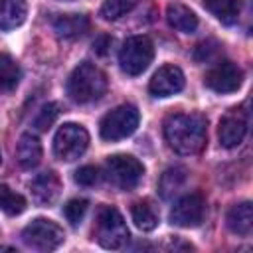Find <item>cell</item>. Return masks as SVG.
Listing matches in <instances>:
<instances>
[{"instance_id": "obj_21", "label": "cell", "mask_w": 253, "mask_h": 253, "mask_svg": "<svg viewBox=\"0 0 253 253\" xmlns=\"http://www.w3.org/2000/svg\"><path fill=\"white\" fill-rule=\"evenodd\" d=\"M130 213H132L134 225L142 231H152L158 225V211L150 200H140V202L132 204Z\"/></svg>"}, {"instance_id": "obj_1", "label": "cell", "mask_w": 253, "mask_h": 253, "mask_svg": "<svg viewBox=\"0 0 253 253\" xmlns=\"http://www.w3.org/2000/svg\"><path fill=\"white\" fill-rule=\"evenodd\" d=\"M164 138L178 154H198L208 140V119L200 113H172L164 121Z\"/></svg>"}, {"instance_id": "obj_9", "label": "cell", "mask_w": 253, "mask_h": 253, "mask_svg": "<svg viewBox=\"0 0 253 253\" xmlns=\"http://www.w3.org/2000/svg\"><path fill=\"white\" fill-rule=\"evenodd\" d=\"M206 213V200L200 192L182 196L170 210V221L178 227H196L202 223Z\"/></svg>"}, {"instance_id": "obj_2", "label": "cell", "mask_w": 253, "mask_h": 253, "mask_svg": "<svg viewBox=\"0 0 253 253\" xmlns=\"http://www.w3.org/2000/svg\"><path fill=\"white\" fill-rule=\"evenodd\" d=\"M107 91V75L93 63H79L67 79V95L71 101L85 105L101 99Z\"/></svg>"}, {"instance_id": "obj_7", "label": "cell", "mask_w": 253, "mask_h": 253, "mask_svg": "<svg viewBox=\"0 0 253 253\" xmlns=\"http://www.w3.org/2000/svg\"><path fill=\"white\" fill-rule=\"evenodd\" d=\"M22 239H24V243L30 249L53 251V249H57L63 243L65 233H63V229L55 221H51L47 217H36L32 223H28L24 227Z\"/></svg>"}, {"instance_id": "obj_6", "label": "cell", "mask_w": 253, "mask_h": 253, "mask_svg": "<svg viewBox=\"0 0 253 253\" xmlns=\"http://www.w3.org/2000/svg\"><path fill=\"white\" fill-rule=\"evenodd\" d=\"M152 57L154 43L146 36H130L119 51V63L126 75H140L150 65Z\"/></svg>"}, {"instance_id": "obj_19", "label": "cell", "mask_w": 253, "mask_h": 253, "mask_svg": "<svg viewBox=\"0 0 253 253\" xmlns=\"http://www.w3.org/2000/svg\"><path fill=\"white\" fill-rule=\"evenodd\" d=\"M26 2L24 0H0V28L14 30L26 20Z\"/></svg>"}, {"instance_id": "obj_29", "label": "cell", "mask_w": 253, "mask_h": 253, "mask_svg": "<svg viewBox=\"0 0 253 253\" xmlns=\"http://www.w3.org/2000/svg\"><path fill=\"white\" fill-rule=\"evenodd\" d=\"M111 45H113V38H111V36H107V34L97 36V38H95V42H93V49H95V53H97V55H107V53H109V49H111Z\"/></svg>"}, {"instance_id": "obj_26", "label": "cell", "mask_w": 253, "mask_h": 253, "mask_svg": "<svg viewBox=\"0 0 253 253\" xmlns=\"http://www.w3.org/2000/svg\"><path fill=\"white\" fill-rule=\"evenodd\" d=\"M59 113H61L59 103H47V105H43L42 111L38 113V117L34 119V126L38 130H47L55 123V119L59 117Z\"/></svg>"}, {"instance_id": "obj_23", "label": "cell", "mask_w": 253, "mask_h": 253, "mask_svg": "<svg viewBox=\"0 0 253 253\" xmlns=\"http://www.w3.org/2000/svg\"><path fill=\"white\" fill-rule=\"evenodd\" d=\"M26 210V198L22 194H16L6 184H0V211L6 215H18Z\"/></svg>"}, {"instance_id": "obj_11", "label": "cell", "mask_w": 253, "mask_h": 253, "mask_svg": "<svg viewBox=\"0 0 253 253\" xmlns=\"http://www.w3.org/2000/svg\"><path fill=\"white\" fill-rule=\"evenodd\" d=\"M247 125H249V117H247L245 109H241V107L229 109L221 117L219 128H217V136H219L221 146H225V148L239 146L247 134Z\"/></svg>"}, {"instance_id": "obj_5", "label": "cell", "mask_w": 253, "mask_h": 253, "mask_svg": "<svg viewBox=\"0 0 253 253\" xmlns=\"http://www.w3.org/2000/svg\"><path fill=\"white\" fill-rule=\"evenodd\" d=\"M138 111L134 105H119L113 111H109L99 125V132L103 140L115 142L130 136L138 126Z\"/></svg>"}, {"instance_id": "obj_12", "label": "cell", "mask_w": 253, "mask_h": 253, "mask_svg": "<svg viewBox=\"0 0 253 253\" xmlns=\"http://www.w3.org/2000/svg\"><path fill=\"white\" fill-rule=\"evenodd\" d=\"M184 73L176 65H162L150 79L148 91L152 97H170L184 89Z\"/></svg>"}, {"instance_id": "obj_13", "label": "cell", "mask_w": 253, "mask_h": 253, "mask_svg": "<svg viewBox=\"0 0 253 253\" xmlns=\"http://www.w3.org/2000/svg\"><path fill=\"white\" fill-rule=\"evenodd\" d=\"M30 190H32V198L36 204L40 206H51L57 198H59V192H61V182L57 178L55 172H42L38 174L32 184H30Z\"/></svg>"}, {"instance_id": "obj_3", "label": "cell", "mask_w": 253, "mask_h": 253, "mask_svg": "<svg viewBox=\"0 0 253 253\" xmlns=\"http://www.w3.org/2000/svg\"><path fill=\"white\" fill-rule=\"evenodd\" d=\"M93 235L97 243L105 249H121L128 241V227L121 211L113 206H103L97 211Z\"/></svg>"}, {"instance_id": "obj_24", "label": "cell", "mask_w": 253, "mask_h": 253, "mask_svg": "<svg viewBox=\"0 0 253 253\" xmlns=\"http://www.w3.org/2000/svg\"><path fill=\"white\" fill-rule=\"evenodd\" d=\"M134 8V0H105L101 6V16L105 20H119Z\"/></svg>"}, {"instance_id": "obj_27", "label": "cell", "mask_w": 253, "mask_h": 253, "mask_svg": "<svg viewBox=\"0 0 253 253\" xmlns=\"http://www.w3.org/2000/svg\"><path fill=\"white\" fill-rule=\"evenodd\" d=\"M75 182L79 184V186H85V188H91V186H97L99 182H101V178H103V174H101V170L97 168V166H81V168H77L75 170Z\"/></svg>"}, {"instance_id": "obj_30", "label": "cell", "mask_w": 253, "mask_h": 253, "mask_svg": "<svg viewBox=\"0 0 253 253\" xmlns=\"http://www.w3.org/2000/svg\"><path fill=\"white\" fill-rule=\"evenodd\" d=\"M0 160H2V156H0Z\"/></svg>"}, {"instance_id": "obj_28", "label": "cell", "mask_w": 253, "mask_h": 253, "mask_svg": "<svg viewBox=\"0 0 253 253\" xmlns=\"http://www.w3.org/2000/svg\"><path fill=\"white\" fill-rule=\"evenodd\" d=\"M217 51H219V45L213 40H208V42H202V43L196 45L194 57H196V61H210V59L215 57Z\"/></svg>"}, {"instance_id": "obj_22", "label": "cell", "mask_w": 253, "mask_h": 253, "mask_svg": "<svg viewBox=\"0 0 253 253\" xmlns=\"http://www.w3.org/2000/svg\"><path fill=\"white\" fill-rule=\"evenodd\" d=\"M22 77L20 65L8 53H0V93H10L18 87Z\"/></svg>"}, {"instance_id": "obj_18", "label": "cell", "mask_w": 253, "mask_h": 253, "mask_svg": "<svg viewBox=\"0 0 253 253\" xmlns=\"http://www.w3.org/2000/svg\"><path fill=\"white\" fill-rule=\"evenodd\" d=\"M204 8L221 24H235L241 12V0H202Z\"/></svg>"}, {"instance_id": "obj_15", "label": "cell", "mask_w": 253, "mask_h": 253, "mask_svg": "<svg viewBox=\"0 0 253 253\" xmlns=\"http://www.w3.org/2000/svg\"><path fill=\"white\" fill-rule=\"evenodd\" d=\"M16 160L26 170H32V168H36L40 164V160H42V144H40L36 134L26 132V134L20 136V140L16 144Z\"/></svg>"}, {"instance_id": "obj_17", "label": "cell", "mask_w": 253, "mask_h": 253, "mask_svg": "<svg viewBox=\"0 0 253 253\" xmlns=\"http://www.w3.org/2000/svg\"><path fill=\"white\" fill-rule=\"evenodd\" d=\"M166 20H168V24L174 30L184 32V34H192L198 28V16L188 6H184L182 2H170L168 4V8H166Z\"/></svg>"}, {"instance_id": "obj_4", "label": "cell", "mask_w": 253, "mask_h": 253, "mask_svg": "<svg viewBox=\"0 0 253 253\" xmlns=\"http://www.w3.org/2000/svg\"><path fill=\"white\" fill-rule=\"evenodd\" d=\"M105 174L113 186L123 192H130L138 186L144 174V166L130 154H113L105 162Z\"/></svg>"}, {"instance_id": "obj_14", "label": "cell", "mask_w": 253, "mask_h": 253, "mask_svg": "<svg viewBox=\"0 0 253 253\" xmlns=\"http://www.w3.org/2000/svg\"><path fill=\"white\" fill-rule=\"evenodd\" d=\"M55 34L63 40H75L89 30V18L85 14H59L51 20Z\"/></svg>"}, {"instance_id": "obj_25", "label": "cell", "mask_w": 253, "mask_h": 253, "mask_svg": "<svg viewBox=\"0 0 253 253\" xmlns=\"http://www.w3.org/2000/svg\"><path fill=\"white\" fill-rule=\"evenodd\" d=\"M87 208H89V202H87V200H83V198H73V200H69V202L63 206V215H65V219L75 227V225H79V223L83 221V217H85V213H87Z\"/></svg>"}, {"instance_id": "obj_10", "label": "cell", "mask_w": 253, "mask_h": 253, "mask_svg": "<svg viewBox=\"0 0 253 253\" xmlns=\"http://www.w3.org/2000/svg\"><path fill=\"white\" fill-rule=\"evenodd\" d=\"M204 83L215 93H233L243 83V71L231 61H217L206 71Z\"/></svg>"}, {"instance_id": "obj_16", "label": "cell", "mask_w": 253, "mask_h": 253, "mask_svg": "<svg viewBox=\"0 0 253 253\" xmlns=\"http://www.w3.org/2000/svg\"><path fill=\"white\" fill-rule=\"evenodd\" d=\"M225 221H227V227L235 235L247 237L251 233V227H253V208H251V204L241 202V204L231 206L227 215H225Z\"/></svg>"}, {"instance_id": "obj_8", "label": "cell", "mask_w": 253, "mask_h": 253, "mask_svg": "<svg viewBox=\"0 0 253 253\" xmlns=\"http://www.w3.org/2000/svg\"><path fill=\"white\" fill-rule=\"evenodd\" d=\"M87 144H89V132L85 130V126L77 123H65L55 132L53 152L59 160L71 162L87 150Z\"/></svg>"}, {"instance_id": "obj_20", "label": "cell", "mask_w": 253, "mask_h": 253, "mask_svg": "<svg viewBox=\"0 0 253 253\" xmlns=\"http://www.w3.org/2000/svg\"><path fill=\"white\" fill-rule=\"evenodd\" d=\"M186 168L182 166H172L168 170H164V174L160 176V182H158V192L164 200L172 198L174 194H178L182 190V186L186 184Z\"/></svg>"}]
</instances>
